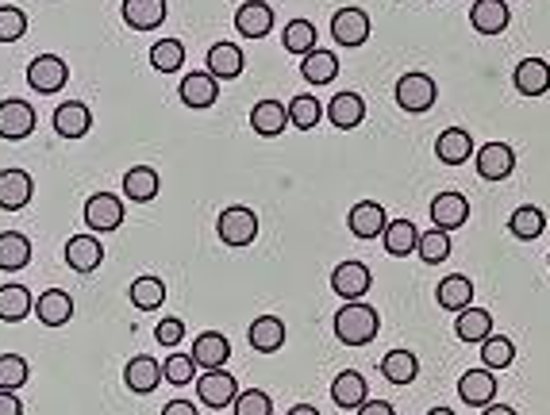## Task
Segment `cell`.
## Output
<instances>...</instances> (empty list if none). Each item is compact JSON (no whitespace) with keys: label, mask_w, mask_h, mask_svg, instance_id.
<instances>
[{"label":"cell","mask_w":550,"mask_h":415,"mask_svg":"<svg viewBox=\"0 0 550 415\" xmlns=\"http://www.w3.org/2000/svg\"><path fill=\"white\" fill-rule=\"evenodd\" d=\"M481 415H516V408H508V404H489V408H481Z\"/></svg>","instance_id":"11a10c76"},{"label":"cell","mask_w":550,"mask_h":415,"mask_svg":"<svg viewBox=\"0 0 550 415\" xmlns=\"http://www.w3.org/2000/svg\"><path fill=\"white\" fill-rule=\"evenodd\" d=\"M216 231H220V239L227 246H250L254 243V235H258V216L243 208V204H231L220 212V220H216Z\"/></svg>","instance_id":"7a4b0ae2"},{"label":"cell","mask_w":550,"mask_h":415,"mask_svg":"<svg viewBox=\"0 0 550 415\" xmlns=\"http://www.w3.org/2000/svg\"><path fill=\"white\" fill-rule=\"evenodd\" d=\"M289 120L297 123L300 131H312L316 123L324 120V104L316 97H293V104H289Z\"/></svg>","instance_id":"bcb514c9"},{"label":"cell","mask_w":550,"mask_h":415,"mask_svg":"<svg viewBox=\"0 0 550 415\" xmlns=\"http://www.w3.org/2000/svg\"><path fill=\"white\" fill-rule=\"evenodd\" d=\"M235 415H270L274 412V400H270V392H262V389H247V392H239L235 396Z\"/></svg>","instance_id":"c3c4849f"},{"label":"cell","mask_w":550,"mask_h":415,"mask_svg":"<svg viewBox=\"0 0 550 415\" xmlns=\"http://www.w3.org/2000/svg\"><path fill=\"white\" fill-rule=\"evenodd\" d=\"M458 396H462V404H470V408H489L493 404V396H497V377H493V369H466L462 377H458Z\"/></svg>","instance_id":"52a82bcc"},{"label":"cell","mask_w":550,"mask_h":415,"mask_svg":"<svg viewBox=\"0 0 550 415\" xmlns=\"http://www.w3.org/2000/svg\"><path fill=\"white\" fill-rule=\"evenodd\" d=\"M454 243H450V231H439V227H431L420 235V246H416V254L424 258V266H439V262H447Z\"/></svg>","instance_id":"60d3db41"},{"label":"cell","mask_w":550,"mask_h":415,"mask_svg":"<svg viewBox=\"0 0 550 415\" xmlns=\"http://www.w3.org/2000/svg\"><path fill=\"white\" fill-rule=\"evenodd\" d=\"M124 381L131 392H139V396H150V392L158 389V381H162V366L147 358V354H139V358H131L124 369Z\"/></svg>","instance_id":"83f0119b"},{"label":"cell","mask_w":550,"mask_h":415,"mask_svg":"<svg viewBox=\"0 0 550 415\" xmlns=\"http://www.w3.org/2000/svg\"><path fill=\"white\" fill-rule=\"evenodd\" d=\"M508 231H512L520 243H531V239H539V235L547 231V212H543L539 204H524V208H516V212H512Z\"/></svg>","instance_id":"836d02e7"},{"label":"cell","mask_w":550,"mask_h":415,"mask_svg":"<svg viewBox=\"0 0 550 415\" xmlns=\"http://www.w3.org/2000/svg\"><path fill=\"white\" fill-rule=\"evenodd\" d=\"M300 74L308 85H331L339 77V58L335 50H312L308 58H300Z\"/></svg>","instance_id":"4dcf8cb0"},{"label":"cell","mask_w":550,"mask_h":415,"mask_svg":"<svg viewBox=\"0 0 550 415\" xmlns=\"http://www.w3.org/2000/svg\"><path fill=\"white\" fill-rule=\"evenodd\" d=\"M377 331H381V319L366 300H350L335 312V339L343 346H366L377 339Z\"/></svg>","instance_id":"6da1fadb"},{"label":"cell","mask_w":550,"mask_h":415,"mask_svg":"<svg viewBox=\"0 0 550 415\" xmlns=\"http://www.w3.org/2000/svg\"><path fill=\"white\" fill-rule=\"evenodd\" d=\"M435 154H439V162H447V166L470 162V158H474V139H470V131H466V127H447V131L435 139Z\"/></svg>","instance_id":"44dd1931"},{"label":"cell","mask_w":550,"mask_h":415,"mask_svg":"<svg viewBox=\"0 0 550 415\" xmlns=\"http://www.w3.org/2000/svg\"><path fill=\"white\" fill-rule=\"evenodd\" d=\"M235 27H239L243 39H266L274 31V8L266 0H247L235 12Z\"/></svg>","instance_id":"30bf717a"},{"label":"cell","mask_w":550,"mask_h":415,"mask_svg":"<svg viewBox=\"0 0 550 415\" xmlns=\"http://www.w3.org/2000/svg\"><path fill=\"white\" fill-rule=\"evenodd\" d=\"M27 358H20V354H0V389H8V392H16V389H24V381H27Z\"/></svg>","instance_id":"7dc6e473"},{"label":"cell","mask_w":550,"mask_h":415,"mask_svg":"<svg viewBox=\"0 0 550 415\" xmlns=\"http://www.w3.org/2000/svg\"><path fill=\"white\" fill-rule=\"evenodd\" d=\"M385 250L393 254V258H408V254H416V246H420V231H416V223L412 220H393L385 227Z\"/></svg>","instance_id":"d590c367"},{"label":"cell","mask_w":550,"mask_h":415,"mask_svg":"<svg viewBox=\"0 0 550 415\" xmlns=\"http://www.w3.org/2000/svg\"><path fill=\"white\" fill-rule=\"evenodd\" d=\"M547 266H550V258H547Z\"/></svg>","instance_id":"680465c9"},{"label":"cell","mask_w":550,"mask_h":415,"mask_svg":"<svg viewBox=\"0 0 550 415\" xmlns=\"http://www.w3.org/2000/svg\"><path fill=\"white\" fill-rule=\"evenodd\" d=\"M331 39L339 47H362L370 39V16L362 8H339L331 16Z\"/></svg>","instance_id":"8992f818"},{"label":"cell","mask_w":550,"mask_h":415,"mask_svg":"<svg viewBox=\"0 0 550 415\" xmlns=\"http://www.w3.org/2000/svg\"><path fill=\"white\" fill-rule=\"evenodd\" d=\"M35 131V108L27 100H4L0 104V139H27Z\"/></svg>","instance_id":"5bb4252c"},{"label":"cell","mask_w":550,"mask_h":415,"mask_svg":"<svg viewBox=\"0 0 550 415\" xmlns=\"http://www.w3.org/2000/svg\"><path fill=\"white\" fill-rule=\"evenodd\" d=\"M324 116L335 123L339 131H354L358 123L366 120V100L358 97V93H350V89H347V93H335V97H331V104L324 108Z\"/></svg>","instance_id":"ac0fdd59"},{"label":"cell","mask_w":550,"mask_h":415,"mask_svg":"<svg viewBox=\"0 0 550 415\" xmlns=\"http://www.w3.org/2000/svg\"><path fill=\"white\" fill-rule=\"evenodd\" d=\"M197 396L212 408V412H220L227 404H235L239 381H235L227 369H204V377L197 381Z\"/></svg>","instance_id":"277c9868"},{"label":"cell","mask_w":550,"mask_h":415,"mask_svg":"<svg viewBox=\"0 0 550 415\" xmlns=\"http://www.w3.org/2000/svg\"><path fill=\"white\" fill-rule=\"evenodd\" d=\"M454 335L462 342H481L493 335V316L485 312V308H466V312H458V319H454Z\"/></svg>","instance_id":"d6a6232c"},{"label":"cell","mask_w":550,"mask_h":415,"mask_svg":"<svg viewBox=\"0 0 550 415\" xmlns=\"http://www.w3.org/2000/svg\"><path fill=\"white\" fill-rule=\"evenodd\" d=\"M370 269L362 266V262H343V266H335V273H331V289H335V296H343V300H362V296L370 293Z\"/></svg>","instance_id":"7c38bea8"},{"label":"cell","mask_w":550,"mask_h":415,"mask_svg":"<svg viewBox=\"0 0 550 415\" xmlns=\"http://www.w3.org/2000/svg\"><path fill=\"white\" fill-rule=\"evenodd\" d=\"M93 127V112L81 100H66L62 108H54V135L62 139H81Z\"/></svg>","instance_id":"ffe728a7"},{"label":"cell","mask_w":550,"mask_h":415,"mask_svg":"<svg viewBox=\"0 0 550 415\" xmlns=\"http://www.w3.org/2000/svg\"><path fill=\"white\" fill-rule=\"evenodd\" d=\"M381 377H385L389 385H412V381L420 377V358H416L412 350H389V354L381 358Z\"/></svg>","instance_id":"4316f807"},{"label":"cell","mask_w":550,"mask_h":415,"mask_svg":"<svg viewBox=\"0 0 550 415\" xmlns=\"http://www.w3.org/2000/svg\"><path fill=\"white\" fill-rule=\"evenodd\" d=\"M331 400H335L339 408H347V412H358V408L370 400L366 377H362L358 369H343V373L331 381Z\"/></svg>","instance_id":"4fadbf2b"},{"label":"cell","mask_w":550,"mask_h":415,"mask_svg":"<svg viewBox=\"0 0 550 415\" xmlns=\"http://www.w3.org/2000/svg\"><path fill=\"white\" fill-rule=\"evenodd\" d=\"M289 123H293L289 120V104H277V100H258L254 112H250V127H254L258 135H266V139L281 135Z\"/></svg>","instance_id":"603a6c76"},{"label":"cell","mask_w":550,"mask_h":415,"mask_svg":"<svg viewBox=\"0 0 550 415\" xmlns=\"http://www.w3.org/2000/svg\"><path fill=\"white\" fill-rule=\"evenodd\" d=\"M0 415H24V404H20L16 392L0 389Z\"/></svg>","instance_id":"816d5d0a"},{"label":"cell","mask_w":550,"mask_h":415,"mask_svg":"<svg viewBox=\"0 0 550 415\" xmlns=\"http://www.w3.org/2000/svg\"><path fill=\"white\" fill-rule=\"evenodd\" d=\"M181 62H185V47H181L177 39H162V43L150 47V66H154L158 74H177Z\"/></svg>","instance_id":"7bdbcfd3"},{"label":"cell","mask_w":550,"mask_h":415,"mask_svg":"<svg viewBox=\"0 0 550 415\" xmlns=\"http://www.w3.org/2000/svg\"><path fill=\"white\" fill-rule=\"evenodd\" d=\"M124 196L135 200V204H150L158 196V173L150 170V166H131L124 173Z\"/></svg>","instance_id":"8d00e7d4"},{"label":"cell","mask_w":550,"mask_h":415,"mask_svg":"<svg viewBox=\"0 0 550 415\" xmlns=\"http://www.w3.org/2000/svg\"><path fill=\"white\" fill-rule=\"evenodd\" d=\"M247 339L258 354H274V350L285 346V323H281L277 316H258L254 323H250Z\"/></svg>","instance_id":"f1b7e54d"},{"label":"cell","mask_w":550,"mask_h":415,"mask_svg":"<svg viewBox=\"0 0 550 415\" xmlns=\"http://www.w3.org/2000/svg\"><path fill=\"white\" fill-rule=\"evenodd\" d=\"M177 97L185 108H212L216 97H220V81L208 74V70H200V74H189L181 77V89H177Z\"/></svg>","instance_id":"9a60e30c"},{"label":"cell","mask_w":550,"mask_h":415,"mask_svg":"<svg viewBox=\"0 0 550 415\" xmlns=\"http://www.w3.org/2000/svg\"><path fill=\"white\" fill-rule=\"evenodd\" d=\"M31 173L27 170H0V208L4 212H20L27 208V200H31Z\"/></svg>","instance_id":"d6986e66"},{"label":"cell","mask_w":550,"mask_h":415,"mask_svg":"<svg viewBox=\"0 0 550 415\" xmlns=\"http://www.w3.org/2000/svg\"><path fill=\"white\" fill-rule=\"evenodd\" d=\"M124 20L135 31H154L166 20V0H124Z\"/></svg>","instance_id":"f546056e"},{"label":"cell","mask_w":550,"mask_h":415,"mask_svg":"<svg viewBox=\"0 0 550 415\" xmlns=\"http://www.w3.org/2000/svg\"><path fill=\"white\" fill-rule=\"evenodd\" d=\"M289 415H320V412H316L312 404H297V408H293V412H289Z\"/></svg>","instance_id":"9f6ffc18"},{"label":"cell","mask_w":550,"mask_h":415,"mask_svg":"<svg viewBox=\"0 0 550 415\" xmlns=\"http://www.w3.org/2000/svg\"><path fill=\"white\" fill-rule=\"evenodd\" d=\"M162 415H197V408H193L189 400H170V404L162 408Z\"/></svg>","instance_id":"db71d44e"},{"label":"cell","mask_w":550,"mask_h":415,"mask_svg":"<svg viewBox=\"0 0 550 415\" xmlns=\"http://www.w3.org/2000/svg\"><path fill=\"white\" fill-rule=\"evenodd\" d=\"M66 62L62 58H54V54H39L31 66H27V85L35 89V93H58L62 85H66Z\"/></svg>","instance_id":"ba28073f"},{"label":"cell","mask_w":550,"mask_h":415,"mask_svg":"<svg viewBox=\"0 0 550 415\" xmlns=\"http://www.w3.org/2000/svg\"><path fill=\"white\" fill-rule=\"evenodd\" d=\"M31 262V243H27V235L20 231H4L0 235V269L4 273H16V269H24Z\"/></svg>","instance_id":"74e56055"},{"label":"cell","mask_w":550,"mask_h":415,"mask_svg":"<svg viewBox=\"0 0 550 415\" xmlns=\"http://www.w3.org/2000/svg\"><path fill=\"white\" fill-rule=\"evenodd\" d=\"M193 358H197L200 369H224L227 358H231V342L220 331H204L193 342Z\"/></svg>","instance_id":"484cf974"},{"label":"cell","mask_w":550,"mask_h":415,"mask_svg":"<svg viewBox=\"0 0 550 415\" xmlns=\"http://www.w3.org/2000/svg\"><path fill=\"white\" fill-rule=\"evenodd\" d=\"M358 415H397V412H393L389 400H366V404L358 408Z\"/></svg>","instance_id":"f5cc1de1"},{"label":"cell","mask_w":550,"mask_h":415,"mask_svg":"<svg viewBox=\"0 0 550 415\" xmlns=\"http://www.w3.org/2000/svg\"><path fill=\"white\" fill-rule=\"evenodd\" d=\"M435 97H439V89H435V81L427 74H420V70H412V74H404L397 81V104L404 108V112H427L431 104H435Z\"/></svg>","instance_id":"3957f363"},{"label":"cell","mask_w":550,"mask_h":415,"mask_svg":"<svg viewBox=\"0 0 550 415\" xmlns=\"http://www.w3.org/2000/svg\"><path fill=\"white\" fill-rule=\"evenodd\" d=\"M466 220H470V204L462 193H439L431 200V223L439 231H458Z\"/></svg>","instance_id":"2e32d148"},{"label":"cell","mask_w":550,"mask_h":415,"mask_svg":"<svg viewBox=\"0 0 550 415\" xmlns=\"http://www.w3.org/2000/svg\"><path fill=\"white\" fill-rule=\"evenodd\" d=\"M35 316L43 319L47 327H62V323H70L74 319V300L62 293V289H50L35 300Z\"/></svg>","instance_id":"1f68e13d"},{"label":"cell","mask_w":550,"mask_h":415,"mask_svg":"<svg viewBox=\"0 0 550 415\" xmlns=\"http://www.w3.org/2000/svg\"><path fill=\"white\" fill-rule=\"evenodd\" d=\"M243 66H247V58H243V50L235 47V43H216V47L208 50V74L216 77H239L243 74Z\"/></svg>","instance_id":"e575fe53"},{"label":"cell","mask_w":550,"mask_h":415,"mask_svg":"<svg viewBox=\"0 0 550 415\" xmlns=\"http://www.w3.org/2000/svg\"><path fill=\"white\" fill-rule=\"evenodd\" d=\"M100 262H104V246H100L97 235H74L66 243V266L77 269V273H93Z\"/></svg>","instance_id":"7402d4cb"},{"label":"cell","mask_w":550,"mask_h":415,"mask_svg":"<svg viewBox=\"0 0 550 415\" xmlns=\"http://www.w3.org/2000/svg\"><path fill=\"white\" fill-rule=\"evenodd\" d=\"M508 20H512V12L504 0H474V8H470V24L481 35H500Z\"/></svg>","instance_id":"cb8c5ba5"},{"label":"cell","mask_w":550,"mask_h":415,"mask_svg":"<svg viewBox=\"0 0 550 415\" xmlns=\"http://www.w3.org/2000/svg\"><path fill=\"white\" fill-rule=\"evenodd\" d=\"M512 170H516V150L508 143H485L477 150V177L481 181H504Z\"/></svg>","instance_id":"9c48e42d"},{"label":"cell","mask_w":550,"mask_h":415,"mask_svg":"<svg viewBox=\"0 0 550 415\" xmlns=\"http://www.w3.org/2000/svg\"><path fill=\"white\" fill-rule=\"evenodd\" d=\"M427 415H458V412H454V408H431Z\"/></svg>","instance_id":"6f0895ef"},{"label":"cell","mask_w":550,"mask_h":415,"mask_svg":"<svg viewBox=\"0 0 550 415\" xmlns=\"http://www.w3.org/2000/svg\"><path fill=\"white\" fill-rule=\"evenodd\" d=\"M439 308H447V312H466V308H474V281L470 277H462V273H454V277H443L439 281Z\"/></svg>","instance_id":"d4e9b609"},{"label":"cell","mask_w":550,"mask_h":415,"mask_svg":"<svg viewBox=\"0 0 550 415\" xmlns=\"http://www.w3.org/2000/svg\"><path fill=\"white\" fill-rule=\"evenodd\" d=\"M162 377H166L170 385H189V381L197 377V358H193V354H181V350H174V354L162 362Z\"/></svg>","instance_id":"f6af8a7d"},{"label":"cell","mask_w":550,"mask_h":415,"mask_svg":"<svg viewBox=\"0 0 550 415\" xmlns=\"http://www.w3.org/2000/svg\"><path fill=\"white\" fill-rule=\"evenodd\" d=\"M281 43H285V50H289V54L308 58V54L316 50V24H312V20H293V24L285 27Z\"/></svg>","instance_id":"ab89813d"},{"label":"cell","mask_w":550,"mask_h":415,"mask_svg":"<svg viewBox=\"0 0 550 415\" xmlns=\"http://www.w3.org/2000/svg\"><path fill=\"white\" fill-rule=\"evenodd\" d=\"M516 93H524V97H543L550 93V66L547 58H524V62H516Z\"/></svg>","instance_id":"e0dca14e"},{"label":"cell","mask_w":550,"mask_h":415,"mask_svg":"<svg viewBox=\"0 0 550 415\" xmlns=\"http://www.w3.org/2000/svg\"><path fill=\"white\" fill-rule=\"evenodd\" d=\"M27 316H31V293L24 285H0V319L20 323Z\"/></svg>","instance_id":"f35d334b"},{"label":"cell","mask_w":550,"mask_h":415,"mask_svg":"<svg viewBox=\"0 0 550 415\" xmlns=\"http://www.w3.org/2000/svg\"><path fill=\"white\" fill-rule=\"evenodd\" d=\"M24 35H27L24 8L4 4V8H0V43H16V39H24Z\"/></svg>","instance_id":"681fc988"},{"label":"cell","mask_w":550,"mask_h":415,"mask_svg":"<svg viewBox=\"0 0 550 415\" xmlns=\"http://www.w3.org/2000/svg\"><path fill=\"white\" fill-rule=\"evenodd\" d=\"M347 227L354 239H377V235H385V227H389V220H385V208L381 204H374V200H362V204H354L347 216Z\"/></svg>","instance_id":"8fae6325"},{"label":"cell","mask_w":550,"mask_h":415,"mask_svg":"<svg viewBox=\"0 0 550 415\" xmlns=\"http://www.w3.org/2000/svg\"><path fill=\"white\" fill-rule=\"evenodd\" d=\"M162 300H166V285H162L158 277H139V281L131 285V304L143 308V312L162 308Z\"/></svg>","instance_id":"ee69618b"},{"label":"cell","mask_w":550,"mask_h":415,"mask_svg":"<svg viewBox=\"0 0 550 415\" xmlns=\"http://www.w3.org/2000/svg\"><path fill=\"white\" fill-rule=\"evenodd\" d=\"M124 223V200L116 193H93L85 200V227L89 231H116Z\"/></svg>","instance_id":"5b68a950"},{"label":"cell","mask_w":550,"mask_h":415,"mask_svg":"<svg viewBox=\"0 0 550 415\" xmlns=\"http://www.w3.org/2000/svg\"><path fill=\"white\" fill-rule=\"evenodd\" d=\"M154 339L162 342V346H170V350H174L177 342L185 339V323H181V319H177V316L162 319V323L154 327Z\"/></svg>","instance_id":"f907efd6"},{"label":"cell","mask_w":550,"mask_h":415,"mask_svg":"<svg viewBox=\"0 0 550 415\" xmlns=\"http://www.w3.org/2000/svg\"><path fill=\"white\" fill-rule=\"evenodd\" d=\"M512 362H516V346H512V339L489 335V339L481 342V366L485 369H508Z\"/></svg>","instance_id":"b9f144b4"}]
</instances>
